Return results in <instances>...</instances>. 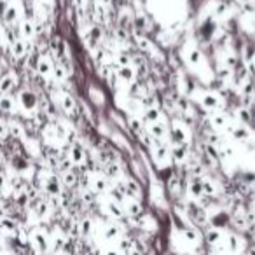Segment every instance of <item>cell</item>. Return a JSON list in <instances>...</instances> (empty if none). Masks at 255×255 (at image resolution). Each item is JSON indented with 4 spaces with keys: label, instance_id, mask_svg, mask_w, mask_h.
<instances>
[{
    "label": "cell",
    "instance_id": "cell-29",
    "mask_svg": "<svg viewBox=\"0 0 255 255\" xmlns=\"http://www.w3.org/2000/svg\"><path fill=\"white\" fill-rule=\"evenodd\" d=\"M231 222H232V226L238 229V231H245V229L248 228V217L245 215L243 210L234 211V215L231 217Z\"/></svg>",
    "mask_w": 255,
    "mask_h": 255
},
{
    "label": "cell",
    "instance_id": "cell-20",
    "mask_svg": "<svg viewBox=\"0 0 255 255\" xmlns=\"http://www.w3.org/2000/svg\"><path fill=\"white\" fill-rule=\"evenodd\" d=\"M124 210H126V215L131 217V219H140L144 215V204L140 200H133V198H126L124 201Z\"/></svg>",
    "mask_w": 255,
    "mask_h": 255
},
{
    "label": "cell",
    "instance_id": "cell-5",
    "mask_svg": "<svg viewBox=\"0 0 255 255\" xmlns=\"http://www.w3.org/2000/svg\"><path fill=\"white\" fill-rule=\"evenodd\" d=\"M18 105H20V110L23 116L30 117L37 112H40V96L37 95L33 89L23 88L18 93Z\"/></svg>",
    "mask_w": 255,
    "mask_h": 255
},
{
    "label": "cell",
    "instance_id": "cell-11",
    "mask_svg": "<svg viewBox=\"0 0 255 255\" xmlns=\"http://www.w3.org/2000/svg\"><path fill=\"white\" fill-rule=\"evenodd\" d=\"M68 155H70V159H72L74 166L84 168L86 164H88V161H89L88 151H86V147H84L80 142L70 144V147H68Z\"/></svg>",
    "mask_w": 255,
    "mask_h": 255
},
{
    "label": "cell",
    "instance_id": "cell-25",
    "mask_svg": "<svg viewBox=\"0 0 255 255\" xmlns=\"http://www.w3.org/2000/svg\"><path fill=\"white\" fill-rule=\"evenodd\" d=\"M135 30L138 33H145L151 30V21H149V16L145 14V11H140V9L135 11Z\"/></svg>",
    "mask_w": 255,
    "mask_h": 255
},
{
    "label": "cell",
    "instance_id": "cell-16",
    "mask_svg": "<svg viewBox=\"0 0 255 255\" xmlns=\"http://www.w3.org/2000/svg\"><path fill=\"white\" fill-rule=\"evenodd\" d=\"M187 196L192 201L201 200L204 196V187H203V177H189L187 180Z\"/></svg>",
    "mask_w": 255,
    "mask_h": 255
},
{
    "label": "cell",
    "instance_id": "cell-4",
    "mask_svg": "<svg viewBox=\"0 0 255 255\" xmlns=\"http://www.w3.org/2000/svg\"><path fill=\"white\" fill-rule=\"evenodd\" d=\"M170 142L175 145H191L192 144V126L180 117H175L170 123Z\"/></svg>",
    "mask_w": 255,
    "mask_h": 255
},
{
    "label": "cell",
    "instance_id": "cell-10",
    "mask_svg": "<svg viewBox=\"0 0 255 255\" xmlns=\"http://www.w3.org/2000/svg\"><path fill=\"white\" fill-rule=\"evenodd\" d=\"M226 131L229 133V136L232 138V142H238V144H245V145H247L248 142L252 140L250 128L245 126V124H241V123H231Z\"/></svg>",
    "mask_w": 255,
    "mask_h": 255
},
{
    "label": "cell",
    "instance_id": "cell-13",
    "mask_svg": "<svg viewBox=\"0 0 255 255\" xmlns=\"http://www.w3.org/2000/svg\"><path fill=\"white\" fill-rule=\"evenodd\" d=\"M18 86H20V76L14 68H11L7 74H2V79H0V93L2 95H12Z\"/></svg>",
    "mask_w": 255,
    "mask_h": 255
},
{
    "label": "cell",
    "instance_id": "cell-19",
    "mask_svg": "<svg viewBox=\"0 0 255 255\" xmlns=\"http://www.w3.org/2000/svg\"><path fill=\"white\" fill-rule=\"evenodd\" d=\"M219 247L226 248L228 255H236L239 252V248H241V238L238 234H234V232H226V238H224L222 245H219Z\"/></svg>",
    "mask_w": 255,
    "mask_h": 255
},
{
    "label": "cell",
    "instance_id": "cell-24",
    "mask_svg": "<svg viewBox=\"0 0 255 255\" xmlns=\"http://www.w3.org/2000/svg\"><path fill=\"white\" fill-rule=\"evenodd\" d=\"M142 117H144V121L147 124H152V123H161V121H166V116H164V112L161 107H152V108H147V110H144V114H142Z\"/></svg>",
    "mask_w": 255,
    "mask_h": 255
},
{
    "label": "cell",
    "instance_id": "cell-27",
    "mask_svg": "<svg viewBox=\"0 0 255 255\" xmlns=\"http://www.w3.org/2000/svg\"><path fill=\"white\" fill-rule=\"evenodd\" d=\"M88 96H89V100L93 102L95 107H103L105 102H107L105 100V93L102 91L98 86H95V84H91V86L88 88Z\"/></svg>",
    "mask_w": 255,
    "mask_h": 255
},
{
    "label": "cell",
    "instance_id": "cell-14",
    "mask_svg": "<svg viewBox=\"0 0 255 255\" xmlns=\"http://www.w3.org/2000/svg\"><path fill=\"white\" fill-rule=\"evenodd\" d=\"M102 208H103L105 213L114 220H121L126 215V210H124L123 204H121L119 201L112 200V198H107L105 201H102Z\"/></svg>",
    "mask_w": 255,
    "mask_h": 255
},
{
    "label": "cell",
    "instance_id": "cell-39",
    "mask_svg": "<svg viewBox=\"0 0 255 255\" xmlns=\"http://www.w3.org/2000/svg\"><path fill=\"white\" fill-rule=\"evenodd\" d=\"M52 255H67L65 252H52Z\"/></svg>",
    "mask_w": 255,
    "mask_h": 255
},
{
    "label": "cell",
    "instance_id": "cell-8",
    "mask_svg": "<svg viewBox=\"0 0 255 255\" xmlns=\"http://www.w3.org/2000/svg\"><path fill=\"white\" fill-rule=\"evenodd\" d=\"M30 241H32V245L35 247V250L39 252V254L49 252V248H51V245H52L49 232L42 228H35L32 232H30Z\"/></svg>",
    "mask_w": 255,
    "mask_h": 255
},
{
    "label": "cell",
    "instance_id": "cell-12",
    "mask_svg": "<svg viewBox=\"0 0 255 255\" xmlns=\"http://www.w3.org/2000/svg\"><path fill=\"white\" fill-rule=\"evenodd\" d=\"M89 189H91L95 194H108V191L112 189L110 178H108L105 173H91V183H89Z\"/></svg>",
    "mask_w": 255,
    "mask_h": 255
},
{
    "label": "cell",
    "instance_id": "cell-32",
    "mask_svg": "<svg viewBox=\"0 0 255 255\" xmlns=\"http://www.w3.org/2000/svg\"><path fill=\"white\" fill-rule=\"evenodd\" d=\"M138 226L142 229H145V231H155L157 229V220L154 219L152 215H149V213H144V215L138 219Z\"/></svg>",
    "mask_w": 255,
    "mask_h": 255
},
{
    "label": "cell",
    "instance_id": "cell-15",
    "mask_svg": "<svg viewBox=\"0 0 255 255\" xmlns=\"http://www.w3.org/2000/svg\"><path fill=\"white\" fill-rule=\"evenodd\" d=\"M206 123L211 126V129H215V131H226L231 124V119L226 112H213V114H208L206 117Z\"/></svg>",
    "mask_w": 255,
    "mask_h": 255
},
{
    "label": "cell",
    "instance_id": "cell-28",
    "mask_svg": "<svg viewBox=\"0 0 255 255\" xmlns=\"http://www.w3.org/2000/svg\"><path fill=\"white\" fill-rule=\"evenodd\" d=\"M228 222H231V217H229L224 210H219L217 213L210 215V226H213V228L224 229V226Z\"/></svg>",
    "mask_w": 255,
    "mask_h": 255
},
{
    "label": "cell",
    "instance_id": "cell-30",
    "mask_svg": "<svg viewBox=\"0 0 255 255\" xmlns=\"http://www.w3.org/2000/svg\"><path fill=\"white\" fill-rule=\"evenodd\" d=\"M2 231H4V234H11V236H14V238H16L18 231H20V229H18L16 220L11 219L9 215L2 217Z\"/></svg>",
    "mask_w": 255,
    "mask_h": 255
},
{
    "label": "cell",
    "instance_id": "cell-31",
    "mask_svg": "<svg viewBox=\"0 0 255 255\" xmlns=\"http://www.w3.org/2000/svg\"><path fill=\"white\" fill-rule=\"evenodd\" d=\"M203 187H204V196H210V198H215L219 196V185L211 177L204 175L203 177Z\"/></svg>",
    "mask_w": 255,
    "mask_h": 255
},
{
    "label": "cell",
    "instance_id": "cell-38",
    "mask_svg": "<svg viewBox=\"0 0 255 255\" xmlns=\"http://www.w3.org/2000/svg\"><path fill=\"white\" fill-rule=\"evenodd\" d=\"M247 255H255V247H252V248H248V252H247Z\"/></svg>",
    "mask_w": 255,
    "mask_h": 255
},
{
    "label": "cell",
    "instance_id": "cell-33",
    "mask_svg": "<svg viewBox=\"0 0 255 255\" xmlns=\"http://www.w3.org/2000/svg\"><path fill=\"white\" fill-rule=\"evenodd\" d=\"M61 182L67 189H74L79 183V177L74 170H68V172H63L61 173Z\"/></svg>",
    "mask_w": 255,
    "mask_h": 255
},
{
    "label": "cell",
    "instance_id": "cell-2",
    "mask_svg": "<svg viewBox=\"0 0 255 255\" xmlns=\"http://www.w3.org/2000/svg\"><path fill=\"white\" fill-rule=\"evenodd\" d=\"M149 157H151L152 163L157 166L159 172H163V170H170L173 164L172 144H164V142H157V140H154L152 147L149 149Z\"/></svg>",
    "mask_w": 255,
    "mask_h": 255
},
{
    "label": "cell",
    "instance_id": "cell-6",
    "mask_svg": "<svg viewBox=\"0 0 255 255\" xmlns=\"http://www.w3.org/2000/svg\"><path fill=\"white\" fill-rule=\"evenodd\" d=\"M177 245L183 247V250H191V248L200 247L201 243V232L196 228H185V229H178L175 236Z\"/></svg>",
    "mask_w": 255,
    "mask_h": 255
},
{
    "label": "cell",
    "instance_id": "cell-23",
    "mask_svg": "<svg viewBox=\"0 0 255 255\" xmlns=\"http://www.w3.org/2000/svg\"><path fill=\"white\" fill-rule=\"evenodd\" d=\"M103 238H105V241H108V243H116V241H119V239L123 238V229H121L119 224H116V222L107 224L103 229Z\"/></svg>",
    "mask_w": 255,
    "mask_h": 255
},
{
    "label": "cell",
    "instance_id": "cell-1",
    "mask_svg": "<svg viewBox=\"0 0 255 255\" xmlns=\"http://www.w3.org/2000/svg\"><path fill=\"white\" fill-rule=\"evenodd\" d=\"M191 100L198 102L200 108H203L208 114L224 112V108H226V98L222 96V93L215 91V89H198Z\"/></svg>",
    "mask_w": 255,
    "mask_h": 255
},
{
    "label": "cell",
    "instance_id": "cell-3",
    "mask_svg": "<svg viewBox=\"0 0 255 255\" xmlns=\"http://www.w3.org/2000/svg\"><path fill=\"white\" fill-rule=\"evenodd\" d=\"M180 56L183 58V63L187 65L191 70H194V72L198 70V79H200L201 70L206 68V58H204L203 51L196 44H192V42H187L182 48V54Z\"/></svg>",
    "mask_w": 255,
    "mask_h": 255
},
{
    "label": "cell",
    "instance_id": "cell-7",
    "mask_svg": "<svg viewBox=\"0 0 255 255\" xmlns=\"http://www.w3.org/2000/svg\"><path fill=\"white\" fill-rule=\"evenodd\" d=\"M116 185L128 198H133V200H140V201L144 198V187H142L140 180H136L135 177H126L123 180H117Z\"/></svg>",
    "mask_w": 255,
    "mask_h": 255
},
{
    "label": "cell",
    "instance_id": "cell-37",
    "mask_svg": "<svg viewBox=\"0 0 255 255\" xmlns=\"http://www.w3.org/2000/svg\"><path fill=\"white\" fill-rule=\"evenodd\" d=\"M103 255H123V252H121L119 248H116V247H107L103 250Z\"/></svg>",
    "mask_w": 255,
    "mask_h": 255
},
{
    "label": "cell",
    "instance_id": "cell-21",
    "mask_svg": "<svg viewBox=\"0 0 255 255\" xmlns=\"http://www.w3.org/2000/svg\"><path fill=\"white\" fill-rule=\"evenodd\" d=\"M128 126L135 136H142L144 133H147V123L142 116H128Z\"/></svg>",
    "mask_w": 255,
    "mask_h": 255
},
{
    "label": "cell",
    "instance_id": "cell-40",
    "mask_svg": "<svg viewBox=\"0 0 255 255\" xmlns=\"http://www.w3.org/2000/svg\"><path fill=\"white\" fill-rule=\"evenodd\" d=\"M9 2H12V0H2V5H7Z\"/></svg>",
    "mask_w": 255,
    "mask_h": 255
},
{
    "label": "cell",
    "instance_id": "cell-26",
    "mask_svg": "<svg viewBox=\"0 0 255 255\" xmlns=\"http://www.w3.org/2000/svg\"><path fill=\"white\" fill-rule=\"evenodd\" d=\"M51 243L54 247V252H63V248L68 245V239L65 236V232L60 228H56L51 234Z\"/></svg>",
    "mask_w": 255,
    "mask_h": 255
},
{
    "label": "cell",
    "instance_id": "cell-18",
    "mask_svg": "<svg viewBox=\"0 0 255 255\" xmlns=\"http://www.w3.org/2000/svg\"><path fill=\"white\" fill-rule=\"evenodd\" d=\"M0 107H2V114H4L5 117H16L18 116V108H20V105H18V98H14L12 95H2V98H0Z\"/></svg>",
    "mask_w": 255,
    "mask_h": 255
},
{
    "label": "cell",
    "instance_id": "cell-35",
    "mask_svg": "<svg viewBox=\"0 0 255 255\" xmlns=\"http://www.w3.org/2000/svg\"><path fill=\"white\" fill-rule=\"evenodd\" d=\"M33 211L37 213V217H39V219H44V217L49 215V211H51V208H49V203H48V201L37 200V201H35V208H33Z\"/></svg>",
    "mask_w": 255,
    "mask_h": 255
},
{
    "label": "cell",
    "instance_id": "cell-41",
    "mask_svg": "<svg viewBox=\"0 0 255 255\" xmlns=\"http://www.w3.org/2000/svg\"><path fill=\"white\" fill-rule=\"evenodd\" d=\"M9 255H16V254H9Z\"/></svg>",
    "mask_w": 255,
    "mask_h": 255
},
{
    "label": "cell",
    "instance_id": "cell-9",
    "mask_svg": "<svg viewBox=\"0 0 255 255\" xmlns=\"http://www.w3.org/2000/svg\"><path fill=\"white\" fill-rule=\"evenodd\" d=\"M21 12H23V4H21V2L12 0L7 5H4V12H2L4 25H7V26H16V25H20Z\"/></svg>",
    "mask_w": 255,
    "mask_h": 255
},
{
    "label": "cell",
    "instance_id": "cell-17",
    "mask_svg": "<svg viewBox=\"0 0 255 255\" xmlns=\"http://www.w3.org/2000/svg\"><path fill=\"white\" fill-rule=\"evenodd\" d=\"M191 145H175L172 144V157L175 166H185L191 157Z\"/></svg>",
    "mask_w": 255,
    "mask_h": 255
},
{
    "label": "cell",
    "instance_id": "cell-34",
    "mask_svg": "<svg viewBox=\"0 0 255 255\" xmlns=\"http://www.w3.org/2000/svg\"><path fill=\"white\" fill-rule=\"evenodd\" d=\"M79 229H80V236H89L93 232V229H95V222H93V219H89V217H84L82 220L79 222Z\"/></svg>",
    "mask_w": 255,
    "mask_h": 255
},
{
    "label": "cell",
    "instance_id": "cell-22",
    "mask_svg": "<svg viewBox=\"0 0 255 255\" xmlns=\"http://www.w3.org/2000/svg\"><path fill=\"white\" fill-rule=\"evenodd\" d=\"M116 72H117V77H119L121 84H124V86H129L131 82H135V79H136L135 65H131V67H116Z\"/></svg>",
    "mask_w": 255,
    "mask_h": 255
},
{
    "label": "cell",
    "instance_id": "cell-36",
    "mask_svg": "<svg viewBox=\"0 0 255 255\" xmlns=\"http://www.w3.org/2000/svg\"><path fill=\"white\" fill-rule=\"evenodd\" d=\"M234 2L245 12H255V0H234Z\"/></svg>",
    "mask_w": 255,
    "mask_h": 255
}]
</instances>
